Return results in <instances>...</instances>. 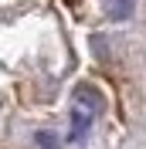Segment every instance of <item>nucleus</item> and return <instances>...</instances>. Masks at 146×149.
<instances>
[{
    "mask_svg": "<svg viewBox=\"0 0 146 149\" xmlns=\"http://www.w3.org/2000/svg\"><path fill=\"white\" fill-rule=\"evenodd\" d=\"M34 146L37 149H61V139L51 129H41V132H34Z\"/></svg>",
    "mask_w": 146,
    "mask_h": 149,
    "instance_id": "obj_4",
    "label": "nucleus"
},
{
    "mask_svg": "<svg viewBox=\"0 0 146 149\" xmlns=\"http://www.w3.org/2000/svg\"><path fill=\"white\" fill-rule=\"evenodd\" d=\"M72 102H78V105H85V109H92L95 115H99L102 109H105V98H102V92L95 88V85H75V95H72Z\"/></svg>",
    "mask_w": 146,
    "mask_h": 149,
    "instance_id": "obj_2",
    "label": "nucleus"
},
{
    "mask_svg": "<svg viewBox=\"0 0 146 149\" xmlns=\"http://www.w3.org/2000/svg\"><path fill=\"white\" fill-rule=\"evenodd\" d=\"M102 3H105V14H109L112 20H129L133 10H136L133 0H102Z\"/></svg>",
    "mask_w": 146,
    "mask_h": 149,
    "instance_id": "obj_3",
    "label": "nucleus"
},
{
    "mask_svg": "<svg viewBox=\"0 0 146 149\" xmlns=\"http://www.w3.org/2000/svg\"><path fill=\"white\" fill-rule=\"evenodd\" d=\"M92 122H95V112L78 105V102H72V132H68V142H82L85 132L92 129Z\"/></svg>",
    "mask_w": 146,
    "mask_h": 149,
    "instance_id": "obj_1",
    "label": "nucleus"
}]
</instances>
